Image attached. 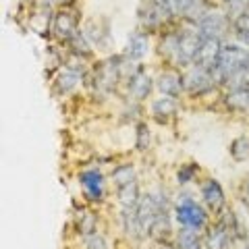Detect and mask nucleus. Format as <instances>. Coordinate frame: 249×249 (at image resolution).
I'll use <instances>...</instances> for the list:
<instances>
[{
	"label": "nucleus",
	"mask_w": 249,
	"mask_h": 249,
	"mask_svg": "<svg viewBox=\"0 0 249 249\" xmlns=\"http://www.w3.org/2000/svg\"><path fill=\"white\" fill-rule=\"evenodd\" d=\"M218 83L231 89H249V50L237 44H222V52L214 69Z\"/></svg>",
	"instance_id": "f257e3e1"
},
{
	"label": "nucleus",
	"mask_w": 249,
	"mask_h": 249,
	"mask_svg": "<svg viewBox=\"0 0 249 249\" xmlns=\"http://www.w3.org/2000/svg\"><path fill=\"white\" fill-rule=\"evenodd\" d=\"M204 44V37H201L197 31L191 29H183L177 31V56L175 62L177 65H189V62H196V56Z\"/></svg>",
	"instance_id": "f03ea898"
},
{
	"label": "nucleus",
	"mask_w": 249,
	"mask_h": 249,
	"mask_svg": "<svg viewBox=\"0 0 249 249\" xmlns=\"http://www.w3.org/2000/svg\"><path fill=\"white\" fill-rule=\"evenodd\" d=\"M175 214H177L178 224H183V229H191V231L204 229V224L208 220L206 210L201 208L199 204H196L193 199H189V197H183L181 201H178Z\"/></svg>",
	"instance_id": "7ed1b4c3"
},
{
	"label": "nucleus",
	"mask_w": 249,
	"mask_h": 249,
	"mask_svg": "<svg viewBox=\"0 0 249 249\" xmlns=\"http://www.w3.org/2000/svg\"><path fill=\"white\" fill-rule=\"evenodd\" d=\"M218 81L212 71L208 69H201L197 65H193L189 71L183 75V85H185V91L189 96H201V93H208L210 89L214 88Z\"/></svg>",
	"instance_id": "20e7f679"
},
{
	"label": "nucleus",
	"mask_w": 249,
	"mask_h": 249,
	"mask_svg": "<svg viewBox=\"0 0 249 249\" xmlns=\"http://www.w3.org/2000/svg\"><path fill=\"white\" fill-rule=\"evenodd\" d=\"M229 17L220 11H206L197 19V34L204 40H222V36L227 34Z\"/></svg>",
	"instance_id": "39448f33"
},
{
	"label": "nucleus",
	"mask_w": 249,
	"mask_h": 249,
	"mask_svg": "<svg viewBox=\"0 0 249 249\" xmlns=\"http://www.w3.org/2000/svg\"><path fill=\"white\" fill-rule=\"evenodd\" d=\"M220 52H222L220 40H204L196 56V65L201 69H208V71H214L218 65V58H220Z\"/></svg>",
	"instance_id": "423d86ee"
},
{
	"label": "nucleus",
	"mask_w": 249,
	"mask_h": 249,
	"mask_svg": "<svg viewBox=\"0 0 249 249\" xmlns=\"http://www.w3.org/2000/svg\"><path fill=\"white\" fill-rule=\"evenodd\" d=\"M201 196H204V201L210 210H222L224 208V191H222V185L214 181V178H208L201 187Z\"/></svg>",
	"instance_id": "0eeeda50"
},
{
	"label": "nucleus",
	"mask_w": 249,
	"mask_h": 249,
	"mask_svg": "<svg viewBox=\"0 0 249 249\" xmlns=\"http://www.w3.org/2000/svg\"><path fill=\"white\" fill-rule=\"evenodd\" d=\"M154 79L145 71H135L133 77L129 79V91L135 100H145L152 93Z\"/></svg>",
	"instance_id": "6e6552de"
},
{
	"label": "nucleus",
	"mask_w": 249,
	"mask_h": 249,
	"mask_svg": "<svg viewBox=\"0 0 249 249\" xmlns=\"http://www.w3.org/2000/svg\"><path fill=\"white\" fill-rule=\"evenodd\" d=\"M158 89L168 98H177L181 91H185L183 77L177 71H164L158 77Z\"/></svg>",
	"instance_id": "1a4fd4ad"
},
{
	"label": "nucleus",
	"mask_w": 249,
	"mask_h": 249,
	"mask_svg": "<svg viewBox=\"0 0 249 249\" xmlns=\"http://www.w3.org/2000/svg\"><path fill=\"white\" fill-rule=\"evenodd\" d=\"M54 34L62 40H71L75 36V29H77V19L73 13L69 11H58L56 17H54Z\"/></svg>",
	"instance_id": "9d476101"
},
{
	"label": "nucleus",
	"mask_w": 249,
	"mask_h": 249,
	"mask_svg": "<svg viewBox=\"0 0 249 249\" xmlns=\"http://www.w3.org/2000/svg\"><path fill=\"white\" fill-rule=\"evenodd\" d=\"M81 185L83 191L89 199H100L104 196V177L98 170H88L81 175Z\"/></svg>",
	"instance_id": "9b49d317"
},
{
	"label": "nucleus",
	"mask_w": 249,
	"mask_h": 249,
	"mask_svg": "<svg viewBox=\"0 0 249 249\" xmlns=\"http://www.w3.org/2000/svg\"><path fill=\"white\" fill-rule=\"evenodd\" d=\"M147 46H150V42H147V34H142V31H135V34H131L129 42H127V48H124V56H127L129 60H142L145 56L147 52Z\"/></svg>",
	"instance_id": "f8f14e48"
},
{
	"label": "nucleus",
	"mask_w": 249,
	"mask_h": 249,
	"mask_svg": "<svg viewBox=\"0 0 249 249\" xmlns=\"http://www.w3.org/2000/svg\"><path fill=\"white\" fill-rule=\"evenodd\" d=\"M231 239H232L231 232L218 224V227L208 231V235L204 239V247L206 249H231Z\"/></svg>",
	"instance_id": "ddd939ff"
},
{
	"label": "nucleus",
	"mask_w": 249,
	"mask_h": 249,
	"mask_svg": "<svg viewBox=\"0 0 249 249\" xmlns=\"http://www.w3.org/2000/svg\"><path fill=\"white\" fill-rule=\"evenodd\" d=\"M175 112H177V102L168 96L156 100V102L152 104V114L158 121H168L170 116H175Z\"/></svg>",
	"instance_id": "4468645a"
},
{
	"label": "nucleus",
	"mask_w": 249,
	"mask_h": 249,
	"mask_svg": "<svg viewBox=\"0 0 249 249\" xmlns=\"http://www.w3.org/2000/svg\"><path fill=\"white\" fill-rule=\"evenodd\" d=\"M201 6L204 0H177V15H183L187 19H199L206 13Z\"/></svg>",
	"instance_id": "2eb2a0df"
},
{
	"label": "nucleus",
	"mask_w": 249,
	"mask_h": 249,
	"mask_svg": "<svg viewBox=\"0 0 249 249\" xmlns=\"http://www.w3.org/2000/svg\"><path fill=\"white\" fill-rule=\"evenodd\" d=\"M79 79H81L79 71H75V69H65V71L58 73V77H56V89H58L60 93L73 91L75 85L79 83Z\"/></svg>",
	"instance_id": "dca6fc26"
},
{
	"label": "nucleus",
	"mask_w": 249,
	"mask_h": 249,
	"mask_svg": "<svg viewBox=\"0 0 249 249\" xmlns=\"http://www.w3.org/2000/svg\"><path fill=\"white\" fill-rule=\"evenodd\" d=\"M224 102L229 104L232 110H241V108H249V89H231L224 96Z\"/></svg>",
	"instance_id": "f3484780"
},
{
	"label": "nucleus",
	"mask_w": 249,
	"mask_h": 249,
	"mask_svg": "<svg viewBox=\"0 0 249 249\" xmlns=\"http://www.w3.org/2000/svg\"><path fill=\"white\" fill-rule=\"evenodd\" d=\"M177 247L178 249H201V241H199L196 231L183 229L177 237Z\"/></svg>",
	"instance_id": "a211bd4d"
},
{
	"label": "nucleus",
	"mask_w": 249,
	"mask_h": 249,
	"mask_svg": "<svg viewBox=\"0 0 249 249\" xmlns=\"http://www.w3.org/2000/svg\"><path fill=\"white\" fill-rule=\"evenodd\" d=\"M232 27H235V34L239 40L249 46V9L245 13H241L239 17H235V25Z\"/></svg>",
	"instance_id": "6ab92c4d"
},
{
	"label": "nucleus",
	"mask_w": 249,
	"mask_h": 249,
	"mask_svg": "<svg viewBox=\"0 0 249 249\" xmlns=\"http://www.w3.org/2000/svg\"><path fill=\"white\" fill-rule=\"evenodd\" d=\"M162 17H164V15L156 9L154 4L145 6V9H139V19H142V25H145V27H156Z\"/></svg>",
	"instance_id": "aec40b11"
},
{
	"label": "nucleus",
	"mask_w": 249,
	"mask_h": 249,
	"mask_svg": "<svg viewBox=\"0 0 249 249\" xmlns=\"http://www.w3.org/2000/svg\"><path fill=\"white\" fill-rule=\"evenodd\" d=\"M112 178H114V183H116V187H124V185H131V183H135L137 181V177H135V168L133 166H121V168H116L114 170V175H112Z\"/></svg>",
	"instance_id": "412c9836"
},
{
	"label": "nucleus",
	"mask_w": 249,
	"mask_h": 249,
	"mask_svg": "<svg viewBox=\"0 0 249 249\" xmlns=\"http://www.w3.org/2000/svg\"><path fill=\"white\" fill-rule=\"evenodd\" d=\"M231 152H232V156H235V160H245L249 156V142L245 137L235 139V142H232Z\"/></svg>",
	"instance_id": "4be33fe9"
},
{
	"label": "nucleus",
	"mask_w": 249,
	"mask_h": 249,
	"mask_svg": "<svg viewBox=\"0 0 249 249\" xmlns=\"http://www.w3.org/2000/svg\"><path fill=\"white\" fill-rule=\"evenodd\" d=\"M150 4H154L164 17L177 15V0H150Z\"/></svg>",
	"instance_id": "5701e85b"
},
{
	"label": "nucleus",
	"mask_w": 249,
	"mask_h": 249,
	"mask_svg": "<svg viewBox=\"0 0 249 249\" xmlns=\"http://www.w3.org/2000/svg\"><path fill=\"white\" fill-rule=\"evenodd\" d=\"M229 6V13H232L235 17H239L241 13H245L249 9V0H224Z\"/></svg>",
	"instance_id": "b1692460"
},
{
	"label": "nucleus",
	"mask_w": 249,
	"mask_h": 249,
	"mask_svg": "<svg viewBox=\"0 0 249 249\" xmlns=\"http://www.w3.org/2000/svg\"><path fill=\"white\" fill-rule=\"evenodd\" d=\"M79 231L83 235H93V231H96V216L85 214L83 220H79Z\"/></svg>",
	"instance_id": "393cba45"
},
{
	"label": "nucleus",
	"mask_w": 249,
	"mask_h": 249,
	"mask_svg": "<svg viewBox=\"0 0 249 249\" xmlns=\"http://www.w3.org/2000/svg\"><path fill=\"white\" fill-rule=\"evenodd\" d=\"M147 145H150V131H147V127L142 123L137 127V147L139 150H145Z\"/></svg>",
	"instance_id": "a878e982"
},
{
	"label": "nucleus",
	"mask_w": 249,
	"mask_h": 249,
	"mask_svg": "<svg viewBox=\"0 0 249 249\" xmlns=\"http://www.w3.org/2000/svg\"><path fill=\"white\" fill-rule=\"evenodd\" d=\"M88 249H106V243L102 237H96V235H89L88 239Z\"/></svg>",
	"instance_id": "bb28decb"
},
{
	"label": "nucleus",
	"mask_w": 249,
	"mask_h": 249,
	"mask_svg": "<svg viewBox=\"0 0 249 249\" xmlns=\"http://www.w3.org/2000/svg\"><path fill=\"white\" fill-rule=\"evenodd\" d=\"M245 193H247V197H249V181L245 183Z\"/></svg>",
	"instance_id": "cd10ccee"
},
{
	"label": "nucleus",
	"mask_w": 249,
	"mask_h": 249,
	"mask_svg": "<svg viewBox=\"0 0 249 249\" xmlns=\"http://www.w3.org/2000/svg\"><path fill=\"white\" fill-rule=\"evenodd\" d=\"M245 249H249V243H247V245H245Z\"/></svg>",
	"instance_id": "c85d7f7f"
}]
</instances>
